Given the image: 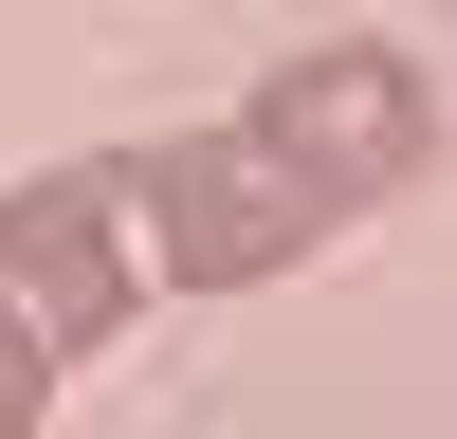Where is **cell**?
Returning <instances> with one entry per match:
<instances>
[{"label": "cell", "mask_w": 457, "mask_h": 439, "mask_svg": "<svg viewBox=\"0 0 457 439\" xmlns=\"http://www.w3.org/2000/svg\"><path fill=\"white\" fill-rule=\"evenodd\" d=\"M421 165H439V92H421V55L329 37V55L256 73V92L202 110V128L110 146V202H129L146 293H256V275H312L329 238H366Z\"/></svg>", "instance_id": "6da1fadb"}, {"label": "cell", "mask_w": 457, "mask_h": 439, "mask_svg": "<svg viewBox=\"0 0 457 439\" xmlns=\"http://www.w3.org/2000/svg\"><path fill=\"white\" fill-rule=\"evenodd\" d=\"M37 421H55V348L0 311V439H37Z\"/></svg>", "instance_id": "3957f363"}, {"label": "cell", "mask_w": 457, "mask_h": 439, "mask_svg": "<svg viewBox=\"0 0 457 439\" xmlns=\"http://www.w3.org/2000/svg\"><path fill=\"white\" fill-rule=\"evenodd\" d=\"M0 311L55 348V385H73V366H110V329L146 311V256H129L110 165H37V183H0Z\"/></svg>", "instance_id": "7a4b0ae2"}]
</instances>
